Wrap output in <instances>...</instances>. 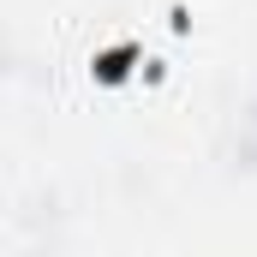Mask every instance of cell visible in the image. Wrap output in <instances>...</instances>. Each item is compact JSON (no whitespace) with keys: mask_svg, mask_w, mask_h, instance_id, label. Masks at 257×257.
<instances>
[{"mask_svg":"<svg viewBox=\"0 0 257 257\" xmlns=\"http://www.w3.org/2000/svg\"><path fill=\"white\" fill-rule=\"evenodd\" d=\"M126 66H132V48H114V54H102V60H96V78H102V84H120V78H126Z\"/></svg>","mask_w":257,"mask_h":257,"instance_id":"1","label":"cell"}]
</instances>
